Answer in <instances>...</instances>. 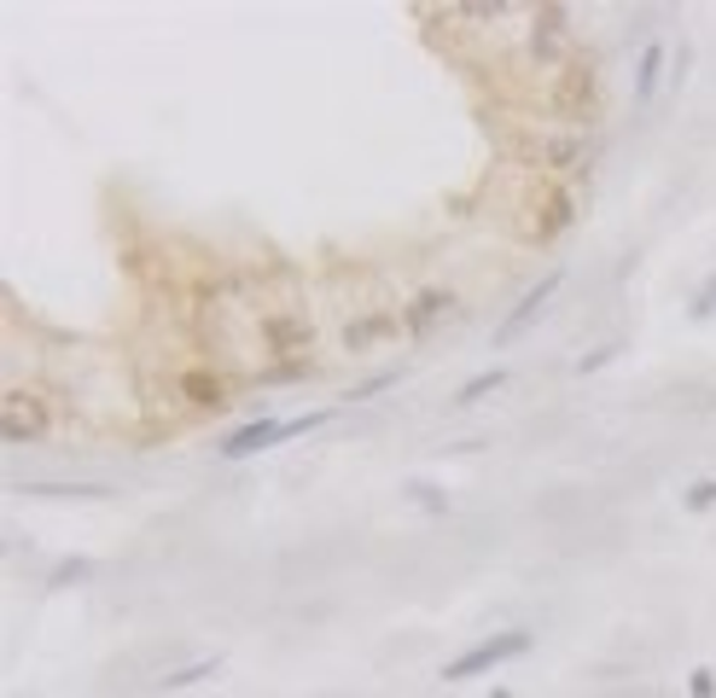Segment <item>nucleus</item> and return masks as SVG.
Here are the masks:
<instances>
[{"label": "nucleus", "instance_id": "obj_9", "mask_svg": "<svg viewBox=\"0 0 716 698\" xmlns=\"http://www.w3.org/2000/svg\"><path fill=\"white\" fill-rule=\"evenodd\" d=\"M531 53H536V59H548V64H571V59H577V41H571V24H566V7L536 12V24H531Z\"/></svg>", "mask_w": 716, "mask_h": 698}, {"label": "nucleus", "instance_id": "obj_8", "mask_svg": "<svg viewBox=\"0 0 716 698\" xmlns=\"http://www.w3.org/2000/svg\"><path fill=\"white\" fill-rule=\"evenodd\" d=\"M175 390L198 407V414H221V407L233 402L239 379H228V372H216V367H186L181 379H175Z\"/></svg>", "mask_w": 716, "mask_h": 698}, {"label": "nucleus", "instance_id": "obj_3", "mask_svg": "<svg viewBox=\"0 0 716 698\" xmlns=\"http://www.w3.org/2000/svg\"><path fill=\"white\" fill-rule=\"evenodd\" d=\"M536 646L531 628H501V635H489V640H477L472 652H460L449 670H442V681H466V675H484V670H496V663L507 658H524Z\"/></svg>", "mask_w": 716, "mask_h": 698}, {"label": "nucleus", "instance_id": "obj_7", "mask_svg": "<svg viewBox=\"0 0 716 698\" xmlns=\"http://www.w3.org/2000/svg\"><path fill=\"white\" fill-rule=\"evenodd\" d=\"M559 280H566V268H548V274H542V280L531 285V292H524V297L513 303V315H507L501 327H496V350L519 344V338L536 327V320H542V309H548V303H554V292H559Z\"/></svg>", "mask_w": 716, "mask_h": 698}, {"label": "nucleus", "instance_id": "obj_1", "mask_svg": "<svg viewBox=\"0 0 716 698\" xmlns=\"http://www.w3.org/2000/svg\"><path fill=\"white\" fill-rule=\"evenodd\" d=\"M554 111L566 117L571 128H588L606 117V88H600V71L588 59H571L566 71L554 76Z\"/></svg>", "mask_w": 716, "mask_h": 698}, {"label": "nucleus", "instance_id": "obj_20", "mask_svg": "<svg viewBox=\"0 0 716 698\" xmlns=\"http://www.w3.org/2000/svg\"><path fill=\"white\" fill-rule=\"evenodd\" d=\"M716 315V274L699 285V297H693V320H711Z\"/></svg>", "mask_w": 716, "mask_h": 698}, {"label": "nucleus", "instance_id": "obj_18", "mask_svg": "<svg viewBox=\"0 0 716 698\" xmlns=\"http://www.w3.org/2000/svg\"><path fill=\"white\" fill-rule=\"evenodd\" d=\"M397 379H402V367H385V372H373V379H362V384L350 390V402H367V396H379V390H390Z\"/></svg>", "mask_w": 716, "mask_h": 698}, {"label": "nucleus", "instance_id": "obj_24", "mask_svg": "<svg viewBox=\"0 0 716 698\" xmlns=\"http://www.w3.org/2000/svg\"><path fill=\"white\" fill-rule=\"evenodd\" d=\"M611 362V350H588L583 362H577V372H594V367H606Z\"/></svg>", "mask_w": 716, "mask_h": 698}, {"label": "nucleus", "instance_id": "obj_13", "mask_svg": "<svg viewBox=\"0 0 716 698\" xmlns=\"http://www.w3.org/2000/svg\"><path fill=\"white\" fill-rule=\"evenodd\" d=\"M315 372V355H298V362H268V367H257L245 384H303Z\"/></svg>", "mask_w": 716, "mask_h": 698}, {"label": "nucleus", "instance_id": "obj_10", "mask_svg": "<svg viewBox=\"0 0 716 698\" xmlns=\"http://www.w3.org/2000/svg\"><path fill=\"white\" fill-rule=\"evenodd\" d=\"M454 303H460V297H454V292H437V285H432V292H420V297H408V309H402V332L414 338V344H425V338H432L442 320L454 315Z\"/></svg>", "mask_w": 716, "mask_h": 698}, {"label": "nucleus", "instance_id": "obj_21", "mask_svg": "<svg viewBox=\"0 0 716 698\" xmlns=\"http://www.w3.org/2000/svg\"><path fill=\"white\" fill-rule=\"evenodd\" d=\"M94 565H88V559H64V565L53 571V588H71L76 583V576H88Z\"/></svg>", "mask_w": 716, "mask_h": 698}, {"label": "nucleus", "instance_id": "obj_5", "mask_svg": "<svg viewBox=\"0 0 716 698\" xmlns=\"http://www.w3.org/2000/svg\"><path fill=\"white\" fill-rule=\"evenodd\" d=\"M519 151H524V163L548 169V175H559V169H588V134H583V128L531 134V140H524Z\"/></svg>", "mask_w": 716, "mask_h": 698}, {"label": "nucleus", "instance_id": "obj_25", "mask_svg": "<svg viewBox=\"0 0 716 698\" xmlns=\"http://www.w3.org/2000/svg\"><path fill=\"white\" fill-rule=\"evenodd\" d=\"M489 698H513V693H507V687H496V693H489Z\"/></svg>", "mask_w": 716, "mask_h": 698}, {"label": "nucleus", "instance_id": "obj_4", "mask_svg": "<svg viewBox=\"0 0 716 698\" xmlns=\"http://www.w3.org/2000/svg\"><path fill=\"white\" fill-rule=\"evenodd\" d=\"M0 431H7L12 449H29V442H41L53 431V414H47V402L36 390H7V402H0Z\"/></svg>", "mask_w": 716, "mask_h": 698}, {"label": "nucleus", "instance_id": "obj_16", "mask_svg": "<svg viewBox=\"0 0 716 698\" xmlns=\"http://www.w3.org/2000/svg\"><path fill=\"white\" fill-rule=\"evenodd\" d=\"M221 670L216 658H198V663H181V670H169V675H158V687H198V681H210Z\"/></svg>", "mask_w": 716, "mask_h": 698}, {"label": "nucleus", "instance_id": "obj_2", "mask_svg": "<svg viewBox=\"0 0 716 698\" xmlns=\"http://www.w3.org/2000/svg\"><path fill=\"white\" fill-rule=\"evenodd\" d=\"M257 338H263L268 362H298V355H310V344H315V320L303 309H268L257 320Z\"/></svg>", "mask_w": 716, "mask_h": 698}, {"label": "nucleus", "instance_id": "obj_15", "mask_svg": "<svg viewBox=\"0 0 716 698\" xmlns=\"http://www.w3.org/2000/svg\"><path fill=\"white\" fill-rule=\"evenodd\" d=\"M658 76H664V47H658V41H646L641 71H635V99H653V94H658Z\"/></svg>", "mask_w": 716, "mask_h": 698}, {"label": "nucleus", "instance_id": "obj_17", "mask_svg": "<svg viewBox=\"0 0 716 698\" xmlns=\"http://www.w3.org/2000/svg\"><path fill=\"white\" fill-rule=\"evenodd\" d=\"M681 506H688V513H711V506H716V478L688 483V489H681Z\"/></svg>", "mask_w": 716, "mask_h": 698}, {"label": "nucleus", "instance_id": "obj_22", "mask_svg": "<svg viewBox=\"0 0 716 698\" xmlns=\"http://www.w3.org/2000/svg\"><path fill=\"white\" fill-rule=\"evenodd\" d=\"M688 693H693V698H716V675H711V670H693V675H688Z\"/></svg>", "mask_w": 716, "mask_h": 698}, {"label": "nucleus", "instance_id": "obj_19", "mask_svg": "<svg viewBox=\"0 0 716 698\" xmlns=\"http://www.w3.org/2000/svg\"><path fill=\"white\" fill-rule=\"evenodd\" d=\"M408 501H420L425 513H442V506H449V501L437 495V483H408Z\"/></svg>", "mask_w": 716, "mask_h": 698}, {"label": "nucleus", "instance_id": "obj_11", "mask_svg": "<svg viewBox=\"0 0 716 698\" xmlns=\"http://www.w3.org/2000/svg\"><path fill=\"white\" fill-rule=\"evenodd\" d=\"M275 442H286V419H251L221 442V460H251V454L275 449Z\"/></svg>", "mask_w": 716, "mask_h": 698}, {"label": "nucleus", "instance_id": "obj_12", "mask_svg": "<svg viewBox=\"0 0 716 698\" xmlns=\"http://www.w3.org/2000/svg\"><path fill=\"white\" fill-rule=\"evenodd\" d=\"M397 332H402V315L367 309V315H355L344 327V350H373V344H385V338H397Z\"/></svg>", "mask_w": 716, "mask_h": 698}, {"label": "nucleus", "instance_id": "obj_23", "mask_svg": "<svg viewBox=\"0 0 716 698\" xmlns=\"http://www.w3.org/2000/svg\"><path fill=\"white\" fill-rule=\"evenodd\" d=\"M320 419H327V414H298V419H286V437H303V431H315Z\"/></svg>", "mask_w": 716, "mask_h": 698}, {"label": "nucleus", "instance_id": "obj_6", "mask_svg": "<svg viewBox=\"0 0 716 698\" xmlns=\"http://www.w3.org/2000/svg\"><path fill=\"white\" fill-rule=\"evenodd\" d=\"M577 228V193L571 186H542L536 193V216H531V245H554V240H566V233Z\"/></svg>", "mask_w": 716, "mask_h": 698}, {"label": "nucleus", "instance_id": "obj_14", "mask_svg": "<svg viewBox=\"0 0 716 698\" xmlns=\"http://www.w3.org/2000/svg\"><path fill=\"white\" fill-rule=\"evenodd\" d=\"M501 384H507V372H501V367H484V372H472V379L454 390V407H472V402H484L489 390H501Z\"/></svg>", "mask_w": 716, "mask_h": 698}]
</instances>
